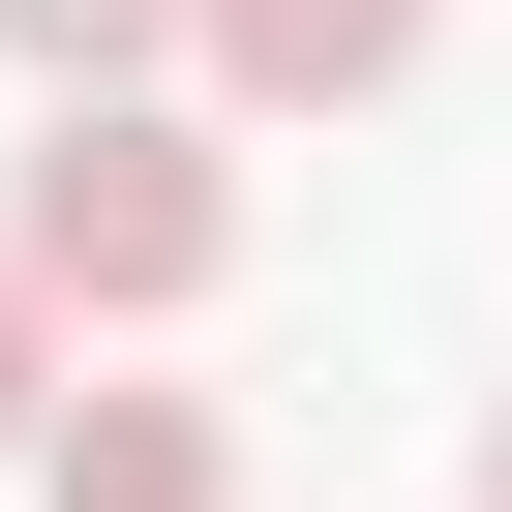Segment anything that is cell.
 Masks as SVG:
<instances>
[{"label":"cell","mask_w":512,"mask_h":512,"mask_svg":"<svg viewBox=\"0 0 512 512\" xmlns=\"http://www.w3.org/2000/svg\"><path fill=\"white\" fill-rule=\"evenodd\" d=\"M0 272H31V302H121V332L211 302V272H241V151H211L181 91H61L31 181H0Z\"/></svg>","instance_id":"cell-1"},{"label":"cell","mask_w":512,"mask_h":512,"mask_svg":"<svg viewBox=\"0 0 512 512\" xmlns=\"http://www.w3.org/2000/svg\"><path fill=\"white\" fill-rule=\"evenodd\" d=\"M422 31H452V0H181V61H211L241 121H362Z\"/></svg>","instance_id":"cell-2"},{"label":"cell","mask_w":512,"mask_h":512,"mask_svg":"<svg viewBox=\"0 0 512 512\" xmlns=\"http://www.w3.org/2000/svg\"><path fill=\"white\" fill-rule=\"evenodd\" d=\"M31 512H241L211 392H31Z\"/></svg>","instance_id":"cell-3"},{"label":"cell","mask_w":512,"mask_h":512,"mask_svg":"<svg viewBox=\"0 0 512 512\" xmlns=\"http://www.w3.org/2000/svg\"><path fill=\"white\" fill-rule=\"evenodd\" d=\"M0 61H31V91H151V61H181V0H0Z\"/></svg>","instance_id":"cell-4"},{"label":"cell","mask_w":512,"mask_h":512,"mask_svg":"<svg viewBox=\"0 0 512 512\" xmlns=\"http://www.w3.org/2000/svg\"><path fill=\"white\" fill-rule=\"evenodd\" d=\"M31 392H61V302H31V272H0V452H31Z\"/></svg>","instance_id":"cell-5"},{"label":"cell","mask_w":512,"mask_h":512,"mask_svg":"<svg viewBox=\"0 0 512 512\" xmlns=\"http://www.w3.org/2000/svg\"><path fill=\"white\" fill-rule=\"evenodd\" d=\"M482 512H512V422H482Z\"/></svg>","instance_id":"cell-6"}]
</instances>
